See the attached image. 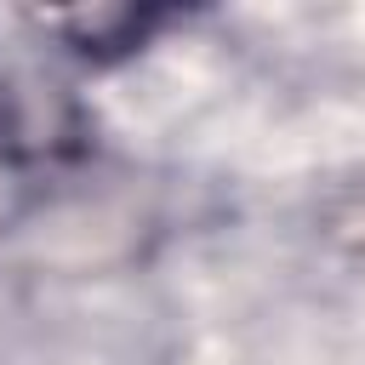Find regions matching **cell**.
<instances>
[{
	"mask_svg": "<svg viewBox=\"0 0 365 365\" xmlns=\"http://www.w3.org/2000/svg\"><path fill=\"white\" fill-rule=\"evenodd\" d=\"M86 148V108L80 97L34 57L0 51V160L46 165Z\"/></svg>",
	"mask_w": 365,
	"mask_h": 365,
	"instance_id": "cell-1",
	"label": "cell"
},
{
	"mask_svg": "<svg viewBox=\"0 0 365 365\" xmlns=\"http://www.w3.org/2000/svg\"><path fill=\"white\" fill-rule=\"evenodd\" d=\"M160 23H165V11H154V6H86V11H51V17H40L46 34H57L68 51H80L91 63H114V57L137 51Z\"/></svg>",
	"mask_w": 365,
	"mask_h": 365,
	"instance_id": "cell-2",
	"label": "cell"
}]
</instances>
